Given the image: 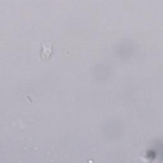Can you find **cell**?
<instances>
[{
	"instance_id": "1",
	"label": "cell",
	"mask_w": 163,
	"mask_h": 163,
	"mask_svg": "<svg viewBox=\"0 0 163 163\" xmlns=\"http://www.w3.org/2000/svg\"><path fill=\"white\" fill-rule=\"evenodd\" d=\"M52 51V45L49 43H45L43 45L42 50V56L44 58L48 57L50 52Z\"/></svg>"
}]
</instances>
